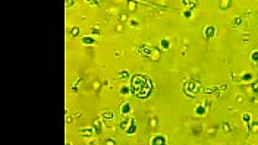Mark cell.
I'll use <instances>...</instances> for the list:
<instances>
[{"label":"cell","instance_id":"1","mask_svg":"<svg viewBox=\"0 0 258 145\" xmlns=\"http://www.w3.org/2000/svg\"><path fill=\"white\" fill-rule=\"evenodd\" d=\"M198 89H200V87H198V84H197V82L189 81V82H186V84H185V94H186L189 98H194V97H195V94L198 92Z\"/></svg>","mask_w":258,"mask_h":145},{"label":"cell","instance_id":"2","mask_svg":"<svg viewBox=\"0 0 258 145\" xmlns=\"http://www.w3.org/2000/svg\"><path fill=\"white\" fill-rule=\"evenodd\" d=\"M216 32H217V28L214 25H207L204 28V37H205V40H213L216 37Z\"/></svg>","mask_w":258,"mask_h":145},{"label":"cell","instance_id":"3","mask_svg":"<svg viewBox=\"0 0 258 145\" xmlns=\"http://www.w3.org/2000/svg\"><path fill=\"white\" fill-rule=\"evenodd\" d=\"M167 144V139L164 135L161 133H156L153 138H151V145H166Z\"/></svg>","mask_w":258,"mask_h":145},{"label":"cell","instance_id":"4","mask_svg":"<svg viewBox=\"0 0 258 145\" xmlns=\"http://www.w3.org/2000/svg\"><path fill=\"white\" fill-rule=\"evenodd\" d=\"M195 114L197 116H200V117H202V116H205L207 114V107L204 105V104H198L197 107H195Z\"/></svg>","mask_w":258,"mask_h":145},{"label":"cell","instance_id":"5","mask_svg":"<svg viewBox=\"0 0 258 145\" xmlns=\"http://www.w3.org/2000/svg\"><path fill=\"white\" fill-rule=\"evenodd\" d=\"M131 110H132V105L126 101V103H122V105H120V113L123 114V116H128L129 113H131Z\"/></svg>","mask_w":258,"mask_h":145},{"label":"cell","instance_id":"6","mask_svg":"<svg viewBox=\"0 0 258 145\" xmlns=\"http://www.w3.org/2000/svg\"><path fill=\"white\" fill-rule=\"evenodd\" d=\"M131 92H132V88H131L129 85H122L120 89H119V94H120L122 97H128Z\"/></svg>","mask_w":258,"mask_h":145},{"label":"cell","instance_id":"7","mask_svg":"<svg viewBox=\"0 0 258 145\" xmlns=\"http://www.w3.org/2000/svg\"><path fill=\"white\" fill-rule=\"evenodd\" d=\"M134 122H135L134 119H129V117H126V119H123V120H122V122L119 123V126H120V128H122L123 130H126V129H128V128H129V126H131V125L134 123Z\"/></svg>","mask_w":258,"mask_h":145},{"label":"cell","instance_id":"8","mask_svg":"<svg viewBox=\"0 0 258 145\" xmlns=\"http://www.w3.org/2000/svg\"><path fill=\"white\" fill-rule=\"evenodd\" d=\"M92 133H95V129L91 128V126H85V128L81 129V135L82 136H91Z\"/></svg>","mask_w":258,"mask_h":145},{"label":"cell","instance_id":"9","mask_svg":"<svg viewBox=\"0 0 258 145\" xmlns=\"http://www.w3.org/2000/svg\"><path fill=\"white\" fill-rule=\"evenodd\" d=\"M82 44H85V46H94L95 44V38L94 37H91V35H85V37H82Z\"/></svg>","mask_w":258,"mask_h":145},{"label":"cell","instance_id":"10","mask_svg":"<svg viewBox=\"0 0 258 145\" xmlns=\"http://www.w3.org/2000/svg\"><path fill=\"white\" fill-rule=\"evenodd\" d=\"M136 129H138V126H136V123L134 122V123L125 130V133H126V135H135V133H136Z\"/></svg>","mask_w":258,"mask_h":145},{"label":"cell","instance_id":"11","mask_svg":"<svg viewBox=\"0 0 258 145\" xmlns=\"http://www.w3.org/2000/svg\"><path fill=\"white\" fill-rule=\"evenodd\" d=\"M128 78H129V70L123 69L118 72V79H128Z\"/></svg>","mask_w":258,"mask_h":145},{"label":"cell","instance_id":"12","mask_svg":"<svg viewBox=\"0 0 258 145\" xmlns=\"http://www.w3.org/2000/svg\"><path fill=\"white\" fill-rule=\"evenodd\" d=\"M241 79H242L243 82H252V81H254V75L251 74V72H246V74H243V75L241 76Z\"/></svg>","mask_w":258,"mask_h":145},{"label":"cell","instance_id":"13","mask_svg":"<svg viewBox=\"0 0 258 145\" xmlns=\"http://www.w3.org/2000/svg\"><path fill=\"white\" fill-rule=\"evenodd\" d=\"M242 122L246 123V125H249V123L252 122V114H251V113H243V114H242Z\"/></svg>","mask_w":258,"mask_h":145},{"label":"cell","instance_id":"14","mask_svg":"<svg viewBox=\"0 0 258 145\" xmlns=\"http://www.w3.org/2000/svg\"><path fill=\"white\" fill-rule=\"evenodd\" d=\"M232 5H233V2H230V0H229V2H222V3H220V9H222V10H227V9L232 8Z\"/></svg>","mask_w":258,"mask_h":145},{"label":"cell","instance_id":"15","mask_svg":"<svg viewBox=\"0 0 258 145\" xmlns=\"http://www.w3.org/2000/svg\"><path fill=\"white\" fill-rule=\"evenodd\" d=\"M249 59L252 63H258V50H252L249 54Z\"/></svg>","mask_w":258,"mask_h":145},{"label":"cell","instance_id":"16","mask_svg":"<svg viewBox=\"0 0 258 145\" xmlns=\"http://www.w3.org/2000/svg\"><path fill=\"white\" fill-rule=\"evenodd\" d=\"M242 21H243V19H242V16H235V18H233V21H232V25H233L235 28H238V26L242 24Z\"/></svg>","mask_w":258,"mask_h":145},{"label":"cell","instance_id":"17","mask_svg":"<svg viewBox=\"0 0 258 145\" xmlns=\"http://www.w3.org/2000/svg\"><path fill=\"white\" fill-rule=\"evenodd\" d=\"M182 5H185L186 8H195L197 6V2H194V0H182Z\"/></svg>","mask_w":258,"mask_h":145},{"label":"cell","instance_id":"18","mask_svg":"<svg viewBox=\"0 0 258 145\" xmlns=\"http://www.w3.org/2000/svg\"><path fill=\"white\" fill-rule=\"evenodd\" d=\"M101 117H103L106 122H107V120H112V119H113V113H112V112H104V113L101 114Z\"/></svg>","mask_w":258,"mask_h":145},{"label":"cell","instance_id":"19","mask_svg":"<svg viewBox=\"0 0 258 145\" xmlns=\"http://www.w3.org/2000/svg\"><path fill=\"white\" fill-rule=\"evenodd\" d=\"M160 46H161V49H164V50H169V49H170V41H169L167 38H164V40H161Z\"/></svg>","mask_w":258,"mask_h":145},{"label":"cell","instance_id":"20","mask_svg":"<svg viewBox=\"0 0 258 145\" xmlns=\"http://www.w3.org/2000/svg\"><path fill=\"white\" fill-rule=\"evenodd\" d=\"M70 35H72V37H76V35H79V26H72Z\"/></svg>","mask_w":258,"mask_h":145},{"label":"cell","instance_id":"21","mask_svg":"<svg viewBox=\"0 0 258 145\" xmlns=\"http://www.w3.org/2000/svg\"><path fill=\"white\" fill-rule=\"evenodd\" d=\"M94 129H95V133H101V122L100 120L94 122Z\"/></svg>","mask_w":258,"mask_h":145},{"label":"cell","instance_id":"22","mask_svg":"<svg viewBox=\"0 0 258 145\" xmlns=\"http://www.w3.org/2000/svg\"><path fill=\"white\" fill-rule=\"evenodd\" d=\"M139 25H141V24H139L138 21H135V19H129V26H131V28H139Z\"/></svg>","mask_w":258,"mask_h":145},{"label":"cell","instance_id":"23","mask_svg":"<svg viewBox=\"0 0 258 145\" xmlns=\"http://www.w3.org/2000/svg\"><path fill=\"white\" fill-rule=\"evenodd\" d=\"M251 132H258V122H251Z\"/></svg>","mask_w":258,"mask_h":145},{"label":"cell","instance_id":"24","mask_svg":"<svg viewBox=\"0 0 258 145\" xmlns=\"http://www.w3.org/2000/svg\"><path fill=\"white\" fill-rule=\"evenodd\" d=\"M182 15H183V18H185V19H191L192 18V12L191 10H183Z\"/></svg>","mask_w":258,"mask_h":145},{"label":"cell","instance_id":"25","mask_svg":"<svg viewBox=\"0 0 258 145\" xmlns=\"http://www.w3.org/2000/svg\"><path fill=\"white\" fill-rule=\"evenodd\" d=\"M222 128H223V130H225L226 133H229V132H230V126H229V123H227V122H223Z\"/></svg>","mask_w":258,"mask_h":145},{"label":"cell","instance_id":"26","mask_svg":"<svg viewBox=\"0 0 258 145\" xmlns=\"http://www.w3.org/2000/svg\"><path fill=\"white\" fill-rule=\"evenodd\" d=\"M104 145H118V144H116V141H115V139L108 138V139H106V141H104Z\"/></svg>","mask_w":258,"mask_h":145},{"label":"cell","instance_id":"27","mask_svg":"<svg viewBox=\"0 0 258 145\" xmlns=\"http://www.w3.org/2000/svg\"><path fill=\"white\" fill-rule=\"evenodd\" d=\"M251 89H252L254 92H258V81L252 82V85H251Z\"/></svg>","mask_w":258,"mask_h":145},{"label":"cell","instance_id":"28","mask_svg":"<svg viewBox=\"0 0 258 145\" xmlns=\"http://www.w3.org/2000/svg\"><path fill=\"white\" fill-rule=\"evenodd\" d=\"M129 5H131V9H132V10L136 9V2H129Z\"/></svg>","mask_w":258,"mask_h":145},{"label":"cell","instance_id":"29","mask_svg":"<svg viewBox=\"0 0 258 145\" xmlns=\"http://www.w3.org/2000/svg\"><path fill=\"white\" fill-rule=\"evenodd\" d=\"M75 5V2H66V8H69V6H73Z\"/></svg>","mask_w":258,"mask_h":145},{"label":"cell","instance_id":"30","mask_svg":"<svg viewBox=\"0 0 258 145\" xmlns=\"http://www.w3.org/2000/svg\"><path fill=\"white\" fill-rule=\"evenodd\" d=\"M88 145H97V141H90Z\"/></svg>","mask_w":258,"mask_h":145},{"label":"cell","instance_id":"31","mask_svg":"<svg viewBox=\"0 0 258 145\" xmlns=\"http://www.w3.org/2000/svg\"><path fill=\"white\" fill-rule=\"evenodd\" d=\"M66 145H72V144H70V142H67V144H66Z\"/></svg>","mask_w":258,"mask_h":145}]
</instances>
